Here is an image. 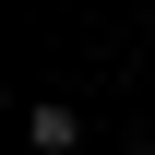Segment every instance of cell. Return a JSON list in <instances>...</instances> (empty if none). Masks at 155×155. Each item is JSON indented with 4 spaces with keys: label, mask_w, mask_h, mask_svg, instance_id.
I'll use <instances>...</instances> for the list:
<instances>
[{
    "label": "cell",
    "mask_w": 155,
    "mask_h": 155,
    "mask_svg": "<svg viewBox=\"0 0 155 155\" xmlns=\"http://www.w3.org/2000/svg\"><path fill=\"white\" fill-rule=\"evenodd\" d=\"M24 143H36V155H72L84 143V107L72 96H36V107H24Z\"/></svg>",
    "instance_id": "6da1fadb"
},
{
    "label": "cell",
    "mask_w": 155,
    "mask_h": 155,
    "mask_svg": "<svg viewBox=\"0 0 155 155\" xmlns=\"http://www.w3.org/2000/svg\"><path fill=\"white\" fill-rule=\"evenodd\" d=\"M119 155H155V143H119Z\"/></svg>",
    "instance_id": "7a4b0ae2"
}]
</instances>
